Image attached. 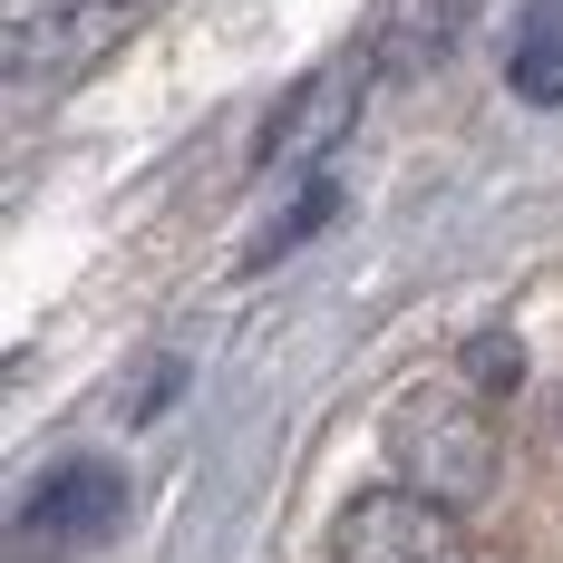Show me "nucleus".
<instances>
[{
	"instance_id": "obj_1",
	"label": "nucleus",
	"mask_w": 563,
	"mask_h": 563,
	"mask_svg": "<svg viewBox=\"0 0 563 563\" xmlns=\"http://www.w3.org/2000/svg\"><path fill=\"white\" fill-rule=\"evenodd\" d=\"M389 466L408 496L428 506H476L496 486V418L476 408L466 389H408L389 408Z\"/></svg>"
},
{
	"instance_id": "obj_2",
	"label": "nucleus",
	"mask_w": 563,
	"mask_h": 563,
	"mask_svg": "<svg viewBox=\"0 0 563 563\" xmlns=\"http://www.w3.org/2000/svg\"><path fill=\"white\" fill-rule=\"evenodd\" d=\"M331 563H466V525L408 486H379L331 525Z\"/></svg>"
},
{
	"instance_id": "obj_3",
	"label": "nucleus",
	"mask_w": 563,
	"mask_h": 563,
	"mask_svg": "<svg viewBox=\"0 0 563 563\" xmlns=\"http://www.w3.org/2000/svg\"><path fill=\"white\" fill-rule=\"evenodd\" d=\"M350 117H360V58H321V68L273 108L263 166H311V156H331L340 136H350Z\"/></svg>"
},
{
	"instance_id": "obj_4",
	"label": "nucleus",
	"mask_w": 563,
	"mask_h": 563,
	"mask_svg": "<svg viewBox=\"0 0 563 563\" xmlns=\"http://www.w3.org/2000/svg\"><path fill=\"white\" fill-rule=\"evenodd\" d=\"M117 515H126V486H117V466H58L49 486L20 506V525H30V554H58V544H98Z\"/></svg>"
},
{
	"instance_id": "obj_5",
	"label": "nucleus",
	"mask_w": 563,
	"mask_h": 563,
	"mask_svg": "<svg viewBox=\"0 0 563 563\" xmlns=\"http://www.w3.org/2000/svg\"><path fill=\"white\" fill-rule=\"evenodd\" d=\"M476 10H486V0H389V10H379L389 68H438V58L476 30Z\"/></svg>"
},
{
	"instance_id": "obj_6",
	"label": "nucleus",
	"mask_w": 563,
	"mask_h": 563,
	"mask_svg": "<svg viewBox=\"0 0 563 563\" xmlns=\"http://www.w3.org/2000/svg\"><path fill=\"white\" fill-rule=\"evenodd\" d=\"M506 88L525 108H563V0H534V10H525L515 58H506Z\"/></svg>"
},
{
	"instance_id": "obj_7",
	"label": "nucleus",
	"mask_w": 563,
	"mask_h": 563,
	"mask_svg": "<svg viewBox=\"0 0 563 563\" xmlns=\"http://www.w3.org/2000/svg\"><path fill=\"white\" fill-rule=\"evenodd\" d=\"M340 214V185H301V195H291V205H282V224L263 233V243H253V263H273L282 243H301V233H321Z\"/></svg>"
},
{
	"instance_id": "obj_8",
	"label": "nucleus",
	"mask_w": 563,
	"mask_h": 563,
	"mask_svg": "<svg viewBox=\"0 0 563 563\" xmlns=\"http://www.w3.org/2000/svg\"><path fill=\"white\" fill-rule=\"evenodd\" d=\"M456 369H466L476 389H515V369H525V350H515L506 331H476V340H466V360H456Z\"/></svg>"
}]
</instances>
